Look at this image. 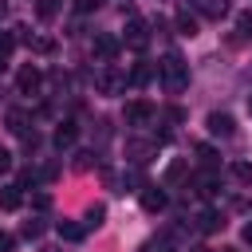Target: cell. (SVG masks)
<instances>
[{"label":"cell","mask_w":252,"mask_h":252,"mask_svg":"<svg viewBox=\"0 0 252 252\" xmlns=\"http://www.w3.org/2000/svg\"><path fill=\"white\" fill-rule=\"evenodd\" d=\"M158 79H161V87H165L169 94H181V91L189 87V63H185L181 55H165V59L158 63Z\"/></svg>","instance_id":"6da1fadb"},{"label":"cell","mask_w":252,"mask_h":252,"mask_svg":"<svg viewBox=\"0 0 252 252\" xmlns=\"http://www.w3.org/2000/svg\"><path fill=\"white\" fill-rule=\"evenodd\" d=\"M126 83H130V79H126V75H122L114 63H106V67L94 75V87H98V94H122V91H126Z\"/></svg>","instance_id":"7a4b0ae2"},{"label":"cell","mask_w":252,"mask_h":252,"mask_svg":"<svg viewBox=\"0 0 252 252\" xmlns=\"http://www.w3.org/2000/svg\"><path fill=\"white\" fill-rule=\"evenodd\" d=\"M154 102H146V98H134V102H126V110H122V118H126V126H146V122H154Z\"/></svg>","instance_id":"3957f363"},{"label":"cell","mask_w":252,"mask_h":252,"mask_svg":"<svg viewBox=\"0 0 252 252\" xmlns=\"http://www.w3.org/2000/svg\"><path fill=\"white\" fill-rule=\"evenodd\" d=\"M146 43H150V28H146L138 16H130V24H126V47L146 51Z\"/></svg>","instance_id":"277c9868"},{"label":"cell","mask_w":252,"mask_h":252,"mask_svg":"<svg viewBox=\"0 0 252 252\" xmlns=\"http://www.w3.org/2000/svg\"><path fill=\"white\" fill-rule=\"evenodd\" d=\"M126 154H130V161H134V165H146V161L158 154V142H146V138H130V142H126Z\"/></svg>","instance_id":"5b68a950"},{"label":"cell","mask_w":252,"mask_h":252,"mask_svg":"<svg viewBox=\"0 0 252 252\" xmlns=\"http://www.w3.org/2000/svg\"><path fill=\"white\" fill-rule=\"evenodd\" d=\"M91 47H94V55H98L102 63H114V59H118V51H122V43H118L114 35H94V43H91Z\"/></svg>","instance_id":"8992f818"},{"label":"cell","mask_w":252,"mask_h":252,"mask_svg":"<svg viewBox=\"0 0 252 252\" xmlns=\"http://www.w3.org/2000/svg\"><path fill=\"white\" fill-rule=\"evenodd\" d=\"M189 8L197 16H205V20H220L228 12V0H189Z\"/></svg>","instance_id":"52a82bcc"},{"label":"cell","mask_w":252,"mask_h":252,"mask_svg":"<svg viewBox=\"0 0 252 252\" xmlns=\"http://www.w3.org/2000/svg\"><path fill=\"white\" fill-rule=\"evenodd\" d=\"M16 87H20V94H35V91L43 87V75H39V67H24V71L16 75Z\"/></svg>","instance_id":"ba28073f"},{"label":"cell","mask_w":252,"mask_h":252,"mask_svg":"<svg viewBox=\"0 0 252 252\" xmlns=\"http://www.w3.org/2000/svg\"><path fill=\"white\" fill-rule=\"evenodd\" d=\"M209 134L213 138H232L236 134V122H232V114H209Z\"/></svg>","instance_id":"9c48e42d"},{"label":"cell","mask_w":252,"mask_h":252,"mask_svg":"<svg viewBox=\"0 0 252 252\" xmlns=\"http://www.w3.org/2000/svg\"><path fill=\"white\" fill-rule=\"evenodd\" d=\"M20 39H24L35 55H51V51H55V39H51V35H32L28 28H20Z\"/></svg>","instance_id":"30bf717a"},{"label":"cell","mask_w":252,"mask_h":252,"mask_svg":"<svg viewBox=\"0 0 252 252\" xmlns=\"http://www.w3.org/2000/svg\"><path fill=\"white\" fill-rule=\"evenodd\" d=\"M75 138H79V126H75V122H59V126H55V134H51L55 150H71V146H75Z\"/></svg>","instance_id":"8fae6325"},{"label":"cell","mask_w":252,"mask_h":252,"mask_svg":"<svg viewBox=\"0 0 252 252\" xmlns=\"http://www.w3.org/2000/svg\"><path fill=\"white\" fill-rule=\"evenodd\" d=\"M193 189H197V197H217L220 193V177L209 169V173H197L193 177Z\"/></svg>","instance_id":"7c38bea8"},{"label":"cell","mask_w":252,"mask_h":252,"mask_svg":"<svg viewBox=\"0 0 252 252\" xmlns=\"http://www.w3.org/2000/svg\"><path fill=\"white\" fill-rule=\"evenodd\" d=\"M20 205H24V185H20V181H16V185H4V189H0V209H4V213H16Z\"/></svg>","instance_id":"4fadbf2b"},{"label":"cell","mask_w":252,"mask_h":252,"mask_svg":"<svg viewBox=\"0 0 252 252\" xmlns=\"http://www.w3.org/2000/svg\"><path fill=\"white\" fill-rule=\"evenodd\" d=\"M142 209H146V213H161V209H165V189L146 185V189H142Z\"/></svg>","instance_id":"5bb4252c"},{"label":"cell","mask_w":252,"mask_h":252,"mask_svg":"<svg viewBox=\"0 0 252 252\" xmlns=\"http://www.w3.org/2000/svg\"><path fill=\"white\" fill-rule=\"evenodd\" d=\"M197 228H201V232H220V228H224V217H220L217 209H205V213L197 217Z\"/></svg>","instance_id":"9a60e30c"},{"label":"cell","mask_w":252,"mask_h":252,"mask_svg":"<svg viewBox=\"0 0 252 252\" xmlns=\"http://www.w3.org/2000/svg\"><path fill=\"white\" fill-rule=\"evenodd\" d=\"M4 122H8V130H12V134H20V138H24V134H32V130H28V122H32V118H28L24 110H8V114H4Z\"/></svg>","instance_id":"2e32d148"},{"label":"cell","mask_w":252,"mask_h":252,"mask_svg":"<svg viewBox=\"0 0 252 252\" xmlns=\"http://www.w3.org/2000/svg\"><path fill=\"white\" fill-rule=\"evenodd\" d=\"M55 232H59V240H71V244H75V240H83V232H87V228H83V224H75V220H59V224H55Z\"/></svg>","instance_id":"e0dca14e"},{"label":"cell","mask_w":252,"mask_h":252,"mask_svg":"<svg viewBox=\"0 0 252 252\" xmlns=\"http://www.w3.org/2000/svg\"><path fill=\"white\" fill-rule=\"evenodd\" d=\"M185 173H189V161H185V158L169 161V169H165V185H177V181H181Z\"/></svg>","instance_id":"ac0fdd59"},{"label":"cell","mask_w":252,"mask_h":252,"mask_svg":"<svg viewBox=\"0 0 252 252\" xmlns=\"http://www.w3.org/2000/svg\"><path fill=\"white\" fill-rule=\"evenodd\" d=\"M20 232H24V240H39V236L47 232V224H43L39 217H32V220H24V228H20Z\"/></svg>","instance_id":"d6986e66"},{"label":"cell","mask_w":252,"mask_h":252,"mask_svg":"<svg viewBox=\"0 0 252 252\" xmlns=\"http://www.w3.org/2000/svg\"><path fill=\"white\" fill-rule=\"evenodd\" d=\"M150 79H154V67H150V63H138V67L130 71V83H134V87H146Z\"/></svg>","instance_id":"ffe728a7"},{"label":"cell","mask_w":252,"mask_h":252,"mask_svg":"<svg viewBox=\"0 0 252 252\" xmlns=\"http://www.w3.org/2000/svg\"><path fill=\"white\" fill-rule=\"evenodd\" d=\"M106 220V205H91L87 209V220H83V228H98Z\"/></svg>","instance_id":"44dd1931"},{"label":"cell","mask_w":252,"mask_h":252,"mask_svg":"<svg viewBox=\"0 0 252 252\" xmlns=\"http://www.w3.org/2000/svg\"><path fill=\"white\" fill-rule=\"evenodd\" d=\"M177 32L193 39V35H197V16H189V12H181V16H177Z\"/></svg>","instance_id":"7402d4cb"},{"label":"cell","mask_w":252,"mask_h":252,"mask_svg":"<svg viewBox=\"0 0 252 252\" xmlns=\"http://www.w3.org/2000/svg\"><path fill=\"white\" fill-rule=\"evenodd\" d=\"M91 165H98V158H94V150H79V154H75V169H79V173H87Z\"/></svg>","instance_id":"603a6c76"},{"label":"cell","mask_w":252,"mask_h":252,"mask_svg":"<svg viewBox=\"0 0 252 252\" xmlns=\"http://www.w3.org/2000/svg\"><path fill=\"white\" fill-rule=\"evenodd\" d=\"M232 177L240 185H252V161H232Z\"/></svg>","instance_id":"cb8c5ba5"},{"label":"cell","mask_w":252,"mask_h":252,"mask_svg":"<svg viewBox=\"0 0 252 252\" xmlns=\"http://www.w3.org/2000/svg\"><path fill=\"white\" fill-rule=\"evenodd\" d=\"M55 12H59V0H35V16L39 20H51Z\"/></svg>","instance_id":"d4e9b609"},{"label":"cell","mask_w":252,"mask_h":252,"mask_svg":"<svg viewBox=\"0 0 252 252\" xmlns=\"http://www.w3.org/2000/svg\"><path fill=\"white\" fill-rule=\"evenodd\" d=\"M236 32H240L244 39H252V12H240V16H236Z\"/></svg>","instance_id":"484cf974"},{"label":"cell","mask_w":252,"mask_h":252,"mask_svg":"<svg viewBox=\"0 0 252 252\" xmlns=\"http://www.w3.org/2000/svg\"><path fill=\"white\" fill-rule=\"evenodd\" d=\"M12 51H16V35H12V32H0V55L8 59Z\"/></svg>","instance_id":"4316f807"},{"label":"cell","mask_w":252,"mask_h":252,"mask_svg":"<svg viewBox=\"0 0 252 252\" xmlns=\"http://www.w3.org/2000/svg\"><path fill=\"white\" fill-rule=\"evenodd\" d=\"M197 158H201L209 169H217V154H213V146H197Z\"/></svg>","instance_id":"83f0119b"},{"label":"cell","mask_w":252,"mask_h":252,"mask_svg":"<svg viewBox=\"0 0 252 252\" xmlns=\"http://www.w3.org/2000/svg\"><path fill=\"white\" fill-rule=\"evenodd\" d=\"M16 248V236L12 232H0V252H12Z\"/></svg>","instance_id":"f1b7e54d"},{"label":"cell","mask_w":252,"mask_h":252,"mask_svg":"<svg viewBox=\"0 0 252 252\" xmlns=\"http://www.w3.org/2000/svg\"><path fill=\"white\" fill-rule=\"evenodd\" d=\"M32 205L43 213V209H51V197H47V193H35V201H32Z\"/></svg>","instance_id":"f546056e"},{"label":"cell","mask_w":252,"mask_h":252,"mask_svg":"<svg viewBox=\"0 0 252 252\" xmlns=\"http://www.w3.org/2000/svg\"><path fill=\"white\" fill-rule=\"evenodd\" d=\"M98 4H102V0H75V8H79V12H94Z\"/></svg>","instance_id":"4dcf8cb0"},{"label":"cell","mask_w":252,"mask_h":252,"mask_svg":"<svg viewBox=\"0 0 252 252\" xmlns=\"http://www.w3.org/2000/svg\"><path fill=\"white\" fill-rule=\"evenodd\" d=\"M8 169H12V154L0 146V173H8Z\"/></svg>","instance_id":"1f68e13d"},{"label":"cell","mask_w":252,"mask_h":252,"mask_svg":"<svg viewBox=\"0 0 252 252\" xmlns=\"http://www.w3.org/2000/svg\"><path fill=\"white\" fill-rule=\"evenodd\" d=\"M244 240H248V244H252V220H248V224H244Z\"/></svg>","instance_id":"d6a6232c"},{"label":"cell","mask_w":252,"mask_h":252,"mask_svg":"<svg viewBox=\"0 0 252 252\" xmlns=\"http://www.w3.org/2000/svg\"><path fill=\"white\" fill-rule=\"evenodd\" d=\"M4 16H8V0H0V20H4Z\"/></svg>","instance_id":"836d02e7"},{"label":"cell","mask_w":252,"mask_h":252,"mask_svg":"<svg viewBox=\"0 0 252 252\" xmlns=\"http://www.w3.org/2000/svg\"><path fill=\"white\" fill-rule=\"evenodd\" d=\"M39 252H63V248H39Z\"/></svg>","instance_id":"e575fe53"},{"label":"cell","mask_w":252,"mask_h":252,"mask_svg":"<svg viewBox=\"0 0 252 252\" xmlns=\"http://www.w3.org/2000/svg\"><path fill=\"white\" fill-rule=\"evenodd\" d=\"M0 75H4V55H0Z\"/></svg>","instance_id":"d590c367"},{"label":"cell","mask_w":252,"mask_h":252,"mask_svg":"<svg viewBox=\"0 0 252 252\" xmlns=\"http://www.w3.org/2000/svg\"><path fill=\"white\" fill-rule=\"evenodd\" d=\"M189 252H209V248H189Z\"/></svg>","instance_id":"8d00e7d4"},{"label":"cell","mask_w":252,"mask_h":252,"mask_svg":"<svg viewBox=\"0 0 252 252\" xmlns=\"http://www.w3.org/2000/svg\"><path fill=\"white\" fill-rule=\"evenodd\" d=\"M248 110H252V94H248Z\"/></svg>","instance_id":"74e56055"}]
</instances>
